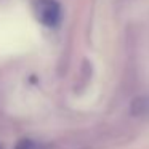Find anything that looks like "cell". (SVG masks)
Segmentation results:
<instances>
[{
    "label": "cell",
    "mask_w": 149,
    "mask_h": 149,
    "mask_svg": "<svg viewBox=\"0 0 149 149\" xmlns=\"http://www.w3.org/2000/svg\"><path fill=\"white\" fill-rule=\"evenodd\" d=\"M32 8L37 19L48 27H55L61 21V7L56 0H34Z\"/></svg>",
    "instance_id": "6da1fadb"
}]
</instances>
